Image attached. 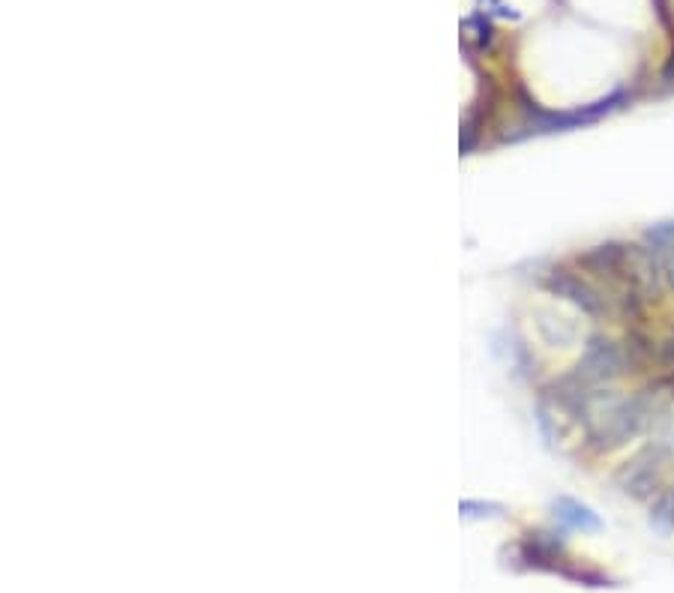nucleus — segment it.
I'll return each mask as SVG.
<instances>
[{
    "label": "nucleus",
    "mask_w": 674,
    "mask_h": 593,
    "mask_svg": "<svg viewBox=\"0 0 674 593\" xmlns=\"http://www.w3.org/2000/svg\"><path fill=\"white\" fill-rule=\"evenodd\" d=\"M627 366H630V360H627V351L621 345H615L612 339L594 336L585 357L579 360L573 378L585 387H606L609 381L624 375Z\"/></svg>",
    "instance_id": "1"
},
{
    "label": "nucleus",
    "mask_w": 674,
    "mask_h": 593,
    "mask_svg": "<svg viewBox=\"0 0 674 593\" xmlns=\"http://www.w3.org/2000/svg\"><path fill=\"white\" fill-rule=\"evenodd\" d=\"M672 459H674L672 453L663 450L660 444H654V447H648L645 453H639V456L624 468V474H621L624 492L633 495V498H639V501L651 498V495L660 489V483H663V468H666Z\"/></svg>",
    "instance_id": "2"
},
{
    "label": "nucleus",
    "mask_w": 674,
    "mask_h": 593,
    "mask_svg": "<svg viewBox=\"0 0 674 593\" xmlns=\"http://www.w3.org/2000/svg\"><path fill=\"white\" fill-rule=\"evenodd\" d=\"M549 288H552L558 297L573 300V303H576L579 309H585L588 315H600V312H603V297H597L594 288H588L582 279H576V276H570V273H552Z\"/></svg>",
    "instance_id": "3"
},
{
    "label": "nucleus",
    "mask_w": 674,
    "mask_h": 593,
    "mask_svg": "<svg viewBox=\"0 0 674 593\" xmlns=\"http://www.w3.org/2000/svg\"><path fill=\"white\" fill-rule=\"evenodd\" d=\"M645 246L657 258V267L666 279V285L674 288V222H660L645 231Z\"/></svg>",
    "instance_id": "4"
},
{
    "label": "nucleus",
    "mask_w": 674,
    "mask_h": 593,
    "mask_svg": "<svg viewBox=\"0 0 674 593\" xmlns=\"http://www.w3.org/2000/svg\"><path fill=\"white\" fill-rule=\"evenodd\" d=\"M555 516H558L567 528H576V531H600V528H603V522H600L597 513H591L585 504L570 501V498H561V501L555 504Z\"/></svg>",
    "instance_id": "5"
},
{
    "label": "nucleus",
    "mask_w": 674,
    "mask_h": 593,
    "mask_svg": "<svg viewBox=\"0 0 674 593\" xmlns=\"http://www.w3.org/2000/svg\"><path fill=\"white\" fill-rule=\"evenodd\" d=\"M657 525H666V528H672L674 531V489L669 495H663L660 498V504L654 507V516H651Z\"/></svg>",
    "instance_id": "6"
},
{
    "label": "nucleus",
    "mask_w": 674,
    "mask_h": 593,
    "mask_svg": "<svg viewBox=\"0 0 674 593\" xmlns=\"http://www.w3.org/2000/svg\"><path fill=\"white\" fill-rule=\"evenodd\" d=\"M660 360H663L666 369H672L674 372V330L663 339V345H660Z\"/></svg>",
    "instance_id": "7"
}]
</instances>
